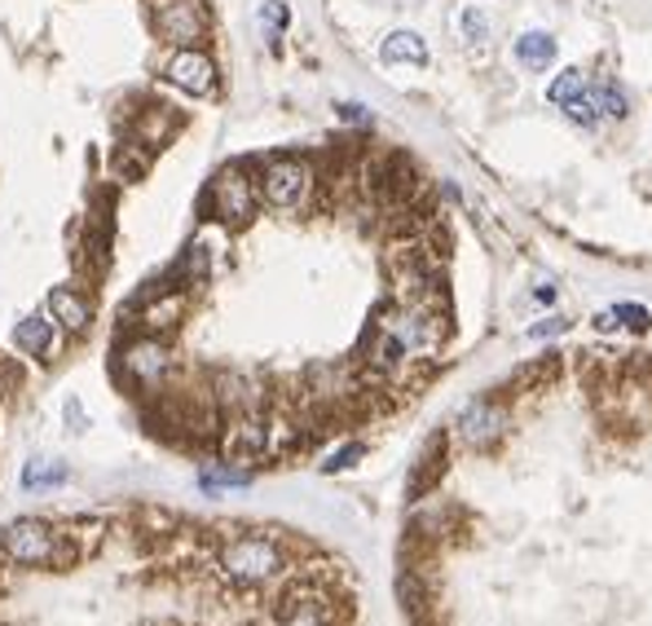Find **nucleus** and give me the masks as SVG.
<instances>
[{"mask_svg": "<svg viewBox=\"0 0 652 626\" xmlns=\"http://www.w3.org/2000/svg\"><path fill=\"white\" fill-rule=\"evenodd\" d=\"M62 481H67V468H62L58 459H31V464L22 468V490L44 495V490H58Z\"/></svg>", "mask_w": 652, "mask_h": 626, "instance_id": "13", "label": "nucleus"}, {"mask_svg": "<svg viewBox=\"0 0 652 626\" xmlns=\"http://www.w3.org/2000/svg\"><path fill=\"white\" fill-rule=\"evenodd\" d=\"M150 27L172 49H194V44L208 40L212 18H208V4L203 0H154L150 4Z\"/></svg>", "mask_w": 652, "mask_h": 626, "instance_id": "3", "label": "nucleus"}, {"mask_svg": "<svg viewBox=\"0 0 652 626\" xmlns=\"http://www.w3.org/2000/svg\"><path fill=\"white\" fill-rule=\"evenodd\" d=\"M0 552H4V560L27 565V569H36V565H58V560H62V534H58L49 520L22 516V520H13V525L0 529Z\"/></svg>", "mask_w": 652, "mask_h": 626, "instance_id": "1", "label": "nucleus"}, {"mask_svg": "<svg viewBox=\"0 0 652 626\" xmlns=\"http://www.w3.org/2000/svg\"><path fill=\"white\" fill-rule=\"evenodd\" d=\"M380 58H384L389 67H401V62H410V67H428V44H423L414 31H392L389 40L380 44Z\"/></svg>", "mask_w": 652, "mask_h": 626, "instance_id": "11", "label": "nucleus"}, {"mask_svg": "<svg viewBox=\"0 0 652 626\" xmlns=\"http://www.w3.org/2000/svg\"><path fill=\"white\" fill-rule=\"evenodd\" d=\"M564 107V120L578 128H595L600 125V107H595V98H591V85H586V93H578V98H569V102H560Z\"/></svg>", "mask_w": 652, "mask_h": 626, "instance_id": "16", "label": "nucleus"}, {"mask_svg": "<svg viewBox=\"0 0 652 626\" xmlns=\"http://www.w3.org/2000/svg\"><path fill=\"white\" fill-rule=\"evenodd\" d=\"M591 98H595V107H600V116H609V120H626L631 116V98L613 85V80H600V85H591Z\"/></svg>", "mask_w": 652, "mask_h": 626, "instance_id": "14", "label": "nucleus"}, {"mask_svg": "<svg viewBox=\"0 0 652 626\" xmlns=\"http://www.w3.org/2000/svg\"><path fill=\"white\" fill-rule=\"evenodd\" d=\"M257 186H261V199L269 208L291 212V208H300L304 195L313 190V168H309L304 159H295V155H273L261 168Z\"/></svg>", "mask_w": 652, "mask_h": 626, "instance_id": "5", "label": "nucleus"}, {"mask_svg": "<svg viewBox=\"0 0 652 626\" xmlns=\"http://www.w3.org/2000/svg\"><path fill=\"white\" fill-rule=\"evenodd\" d=\"M335 111H340V120H344V125H371L367 107H353V102H344V107H335Z\"/></svg>", "mask_w": 652, "mask_h": 626, "instance_id": "22", "label": "nucleus"}, {"mask_svg": "<svg viewBox=\"0 0 652 626\" xmlns=\"http://www.w3.org/2000/svg\"><path fill=\"white\" fill-rule=\"evenodd\" d=\"M503 410L494 406V401H472L463 415H459V437L468 441V446H490L499 433H503Z\"/></svg>", "mask_w": 652, "mask_h": 626, "instance_id": "9", "label": "nucleus"}, {"mask_svg": "<svg viewBox=\"0 0 652 626\" xmlns=\"http://www.w3.org/2000/svg\"><path fill=\"white\" fill-rule=\"evenodd\" d=\"M163 80L190 98H208L217 89V62L194 44V49H172V58L163 62Z\"/></svg>", "mask_w": 652, "mask_h": 626, "instance_id": "7", "label": "nucleus"}, {"mask_svg": "<svg viewBox=\"0 0 652 626\" xmlns=\"http://www.w3.org/2000/svg\"><path fill=\"white\" fill-rule=\"evenodd\" d=\"M221 569L234 578V583H264L282 569V543L269 538V534H239L221 547Z\"/></svg>", "mask_w": 652, "mask_h": 626, "instance_id": "2", "label": "nucleus"}, {"mask_svg": "<svg viewBox=\"0 0 652 626\" xmlns=\"http://www.w3.org/2000/svg\"><path fill=\"white\" fill-rule=\"evenodd\" d=\"M49 318L62 327V331H71V336H80V331H89V322H93V305H89V296L80 291V287H53L49 291Z\"/></svg>", "mask_w": 652, "mask_h": 626, "instance_id": "8", "label": "nucleus"}, {"mask_svg": "<svg viewBox=\"0 0 652 626\" xmlns=\"http://www.w3.org/2000/svg\"><path fill=\"white\" fill-rule=\"evenodd\" d=\"M358 459H362V446H344V450L331 455L322 468H327V473H340V468H349V464H358Z\"/></svg>", "mask_w": 652, "mask_h": 626, "instance_id": "21", "label": "nucleus"}, {"mask_svg": "<svg viewBox=\"0 0 652 626\" xmlns=\"http://www.w3.org/2000/svg\"><path fill=\"white\" fill-rule=\"evenodd\" d=\"M199 481H203V490L217 495V490H239V486H248L252 477H248V473H234V468H208Z\"/></svg>", "mask_w": 652, "mask_h": 626, "instance_id": "18", "label": "nucleus"}, {"mask_svg": "<svg viewBox=\"0 0 652 626\" xmlns=\"http://www.w3.org/2000/svg\"><path fill=\"white\" fill-rule=\"evenodd\" d=\"M586 85H591V80H586L578 67H569V71H564V76H555V85L546 89V102H555V107H560V102H569V98L586 93Z\"/></svg>", "mask_w": 652, "mask_h": 626, "instance_id": "17", "label": "nucleus"}, {"mask_svg": "<svg viewBox=\"0 0 652 626\" xmlns=\"http://www.w3.org/2000/svg\"><path fill=\"white\" fill-rule=\"evenodd\" d=\"M459 27H463V40H472V44H485L490 40V22H485L481 9H463L459 13Z\"/></svg>", "mask_w": 652, "mask_h": 626, "instance_id": "19", "label": "nucleus"}, {"mask_svg": "<svg viewBox=\"0 0 652 626\" xmlns=\"http://www.w3.org/2000/svg\"><path fill=\"white\" fill-rule=\"evenodd\" d=\"M516 58H521L529 71H546L555 62V36L546 31H524L516 40Z\"/></svg>", "mask_w": 652, "mask_h": 626, "instance_id": "12", "label": "nucleus"}, {"mask_svg": "<svg viewBox=\"0 0 652 626\" xmlns=\"http://www.w3.org/2000/svg\"><path fill=\"white\" fill-rule=\"evenodd\" d=\"M287 18H291V13H287V4H282V0H264L261 4V22L273 31V36L287 27Z\"/></svg>", "mask_w": 652, "mask_h": 626, "instance_id": "20", "label": "nucleus"}, {"mask_svg": "<svg viewBox=\"0 0 652 626\" xmlns=\"http://www.w3.org/2000/svg\"><path fill=\"white\" fill-rule=\"evenodd\" d=\"M212 199V212L221 226H248L257 217V203H261V186L257 177L243 168V163H225L208 190Z\"/></svg>", "mask_w": 652, "mask_h": 626, "instance_id": "4", "label": "nucleus"}, {"mask_svg": "<svg viewBox=\"0 0 652 626\" xmlns=\"http://www.w3.org/2000/svg\"><path fill=\"white\" fill-rule=\"evenodd\" d=\"M120 371L137 384V388H159L168 371H172V349L159 336H137L120 354Z\"/></svg>", "mask_w": 652, "mask_h": 626, "instance_id": "6", "label": "nucleus"}, {"mask_svg": "<svg viewBox=\"0 0 652 626\" xmlns=\"http://www.w3.org/2000/svg\"><path fill=\"white\" fill-rule=\"evenodd\" d=\"M181 318V296H163L159 305H146L141 309V327L146 331H163V327H172Z\"/></svg>", "mask_w": 652, "mask_h": 626, "instance_id": "15", "label": "nucleus"}, {"mask_svg": "<svg viewBox=\"0 0 652 626\" xmlns=\"http://www.w3.org/2000/svg\"><path fill=\"white\" fill-rule=\"evenodd\" d=\"M53 318L49 314H27L18 327H13V349L27 354V358H44L53 349Z\"/></svg>", "mask_w": 652, "mask_h": 626, "instance_id": "10", "label": "nucleus"}]
</instances>
